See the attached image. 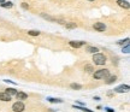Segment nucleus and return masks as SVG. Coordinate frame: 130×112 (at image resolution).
I'll list each match as a JSON object with an SVG mask.
<instances>
[{"label": "nucleus", "instance_id": "nucleus-1", "mask_svg": "<svg viewBox=\"0 0 130 112\" xmlns=\"http://www.w3.org/2000/svg\"><path fill=\"white\" fill-rule=\"evenodd\" d=\"M93 77L95 80H107L110 77V71L107 69H100V70L93 72Z\"/></svg>", "mask_w": 130, "mask_h": 112}, {"label": "nucleus", "instance_id": "nucleus-2", "mask_svg": "<svg viewBox=\"0 0 130 112\" xmlns=\"http://www.w3.org/2000/svg\"><path fill=\"white\" fill-rule=\"evenodd\" d=\"M106 60H107V58L103 53H95L93 56V62L95 63V65H104L106 63Z\"/></svg>", "mask_w": 130, "mask_h": 112}, {"label": "nucleus", "instance_id": "nucleus-3", "mask_svg": "<svg viewBox=\"0 0 130 112\" xmlns=\"http://www.w3.org/2000/svg\"><path fill=\"white\" fill-rule=\"evenodd\" d=\"M25 110V105L22 101H17L12 105V111L13 112H23Z\"/></svg>", "mask_w": 130, "mask_h": 112}, {"label": "nucleus", "instance_id": "nucleus-4", "mask_svg": "<svg viewBox=\"0 0 130 112\" xmlns=\"http://www.w3.org/2000/svg\"><path fill=\"white\" fill-rule=\"evenodd\" d=\"M113 91L117 92V93H128V92L130 91V87L128 86V84H122V86H118V87H116Z\"/></svg>", "mask_w": 130, "mask_h": 112}, {"label": "nucleus", "instance_id": "nucleus-5", "mask_svg": "<svg viewBox=\"0 0 130 112\" xmlns=\"http://www.w3.org/2000/svg\"><path fill=\"white\" fill-rule=\"evenodd\" d=\"M93 28L95 29V30H98V31H105L106 30V24L101 23V22H98V23L93 24Z\"/></svg>", "mask_w": 130, "mask_h": 112}, {"label": "nucleus", "instance_id": "nucleus-6", "mask_svg": "<svg viewBox=\"0 0 130 112\" xmlns=\"http://www.w3.org/2000/svg\"><path fill=\"white\" fill-rule=\"evenodd\" d=\"M87 42L86 41H70L69 42V45L71 46V47H74V48H81L82 46H84Z\"/></svg>", "mask_w": 130, "mask_h": 112}, {"label": "nucleus", "instance_id": "nucleus-7", "mask_svg": "<svg viewBox=\"0 0 130 112\" xmlns=\"http://www.w3.org/2000/svg\"><path fill=\"white\" fill-rule=\"evenodd\" d=\"M117 5L125 8V10H129L130 8V2L128 0H117Z\"/></svg>", "mask_w": 130, "mask_h": 112}, {"label": "nucleus", "instance_id": "nucleus-8", "mask_svg": "<svg viewBox=\"0 0 130 112\" xmlns=\"http://www.w3.org/2000/svg\"><path fill=\"white\" fill-rule=\"evenodd\" d=\"M0 101L8 103V101H11V97L8 94H6L5 92H0Z\"/></svg>", "mask_w": 130, "mask_h": 112}, {"label": "nucleus", "instance_id": "nucleus-9", "mask_svg": "<svg viewBox=\"0 0 130 112\" xmlns=\"http://www.w3.org/2000/svg\"><path fill=\"white\" fill-rule=\"evenodd\" d=\"M43 19H46V21H49V22H58V18H55V17H52V16H49V14H46V13H40Z\"/></svg>", "mask_w": 130, "mask_h": 112}, {"label": "nucleus", "instance_id": "nucleus-10", "mask_svg": "<svg viewBox=\"0 0 130 112\" xmlns=\"http://www.w3.org/2000/svg\"><path fill=\"white\" fill-rule=\"evenodd\" d=\"M16 98L18 100H25V99H28V94H25L24 92H17Z\"/></svg>", "mask_w": 130, "mask_h": 112}, {"label": "nucleus", "instance_id": "nucleus-11", "mask_svg": "<svg viewBox=\"0 0 130 112\" xmlns=\"http://www.w3.org/2000/svg\"><path fill=\"white\" fill-rule=\"evenodd\" d=\"M86 51H87V52H89V53H93V54H95V53H98V52H99V48H98V47H94V46H88V47L86 48Z\"/></svg>", "mask_w": 130, "mask_h": 112}, {"label": "nucleus", "instance_id": "nucleus-12", "mask_svg": "<svg viewBox=\"0 0 130 112\" xmlns=\"http://www.w3.org/2000/svg\"><path fill=\"white\" fill-rule=\"evenodd\" d=\"M47 101H49V103H52V104H62V103H63V100H62V99L49 98V97L47 98Z\"/></svg>", "mask_w": 130, "mask_h": 112}, {"label": "nucleus", "instance_id": "nucleus-13", "mask_svg": "<svg viewBox=\"0 0 130 112\" xmlns=\"http://www.w3.org/2000/svg\"><path fill=\"white\" fill-rule=\"evenodd\" d=\"M64 25H65V28H66V29H75V28H77V24H76V23H74V22L65 23Z\"/></svg>", "mask_w": 130, "mask_h": 112}, {"label": "nucleus", "instance_id": "nucleus-14", "mask_svg": "<svg viewBox=\"0 0 130 112\" xmlns=\"http://www.w3.org/2000/svg\"><path fill=\"white\" fill-rule=\"evenodd\" d=\"M5 91H6L5 93L8 94L10 97H12V95H16V94H17V91H16L14 88H7V89H5Z\"/></svg>", "mask_w": 130, "mask_h": 112}, {"label": "nucleus", "instance_id": "nucleus-15", "mask_svg": "<svg viewBox=\"0 0 130 112\" xmlns=\"http://www.w3.org/2000/svg\"><path fill=\"white\" fill-rule=\"evenodd\" d=\"M12 6H13V2H11V1H5L4 4H1V7H4V8H11Z\"/></svg>", "mask_w": 130, "mask_h": 112}, {"label": "nucleus", "instance_id": "nucleus-16", "mask_svg": "<svg viewBox=\"0 0 130 112\" xmlns=\"http://www.w3.org/2000/svg\"><path fill=\"white\" fill-rule=\"evenodd\" d=\"M41 34L39 30H28V35H30V36H39Z\"/></svg>", "mask_w": 130, "mask_h": 112}, {"label": "nucleus", "instance_id": "nucleus-17", "mask_svg": "<svg viewBox=\"0 0 130 112\" xmlns=\"http://www.w3.org/2000/svg\"><path fill=\"white\" fill-rule=\"evenodd\" d=\"M84 70L87 71L88 74H93V72H94V68H93L92 65H89V64H87V65L84 66Z\"/></svg>", "mask_w": 130, "mask_h": 112}, {"label": "nucleus", "instance_id": "nucleus-18", "mask_svg": "<svg viewBox=\"0 0 130 112\" xmlns=\"http://www.w3.org/2000/svg\"><path fill=\"white\" fill-rule=\"evenodd\" d=\"M116 80H117V76H110L107 80H106V83L107 84H112L113 82H116Z\"/></svg>", "mask_w": 130, "mask_h": 112}, {"label": "nucleus", "instance_id": "nucleus-19", "mask_svg": "<svg viewBox=\"0 0 130 112\" xmlns=\"http://www.w3.org/2000/svg\"><path fill=\"white\" fill-rule=\"evenodd\" d=\"M122 52H123V53H125V54H128V53H129V52H130V45H129V43H127L125 46H123Z\"/></svg>", "mask_w": 130, "mask_h": 112}, {"label": "nucleus", "instance_id": "nucleus-20", "mask_svg": "<svg viewBox=\"0 0 130 112\" xmlns=\"http://www.w3.org/2000/svg\"><path fill=\"white\" fill-rule=\"evenodd\" d=\"M70 88H71V89H77V91H78V89L82 88V86L78 84V83H71L70 84Z\"/></svg>", "mask_w": 130, "mask_h": 112}, {"label": "nucleus", "instance_id": "nucleus-21", "mask_svg": "<svg viewBox=\"0 0 130 112\" xmlns=\"http://www.w3.org/2000/svg\"><path fill=\"white\" fill-rule=\"evenodd\" d=\"M127 43H129V37H127L125 40H121V41L117 42V45H119V46H124V45H127Z\"/></svg>", "mask_w": 130, "mask_h": 112}, {"label": "nucleus", "instance_id": "nucleus-22", "mask_svg": "<svg viewBox=\"0 0 130 112\" xmlns=\"http://www.w3.org/2000/svg\"><path fill=\"white\" fill-rule=\"evenodd\" d=\"M21 6H22V8H24V10H28V8H29V5H28L27 2H22Z\"/></svg>", "mask_w": 130, "mask_h": 112}, {"label": "nucleus", "instance_id": "nucleus-23", "mask_svg": "<svg viewBox=\"0 0 130 112\" xmlns=\"http://www.w3.org/2000/svg\"><path fill=\"white\" fill-rule=\"evenodd\" d=\"M105 110H106V112H115V110L111 107H105Z\"/></svg>", "mask_w": 130, "mask_h": 112}, {"label": "nucleus", "instance_id": "nucleus-24", "mask_svg": "<svg viewBox=\"0 0 130 112\" xmlns=\"http://www.w3.org/2000/svg\"><path fill=\"white\" fill-rule=\"evenodd\" d=\"M82 111H83V112H93L92 110H89V109H87V107H84V106H83Z\"/></svg>", "mask_w": 130, "mask_h": 112}, {"label": "nucleus", "instance_id": "nucleus-25", "mask_svg": "<svg viewBox=\"0 0 130 112\" xmlns=\"http://www.w3.org/2000/svg\"><path fill=\"white\" fill-rule=\"evenodd\" d=\"M5 1H6V0H0V5H1V4H4Z\"/></svg>", "mask_w": 130, "mask_h": 112}, {"label": "nucleus", "instance_id": "nucleus-26", "mask_svg": "<svg viewBox=\"0 0 130 112\" xmlns=\"http://www.w3.org/2000/svg\"><path fill=\"white\" fill-rule=\"evenodd\" d=\"M48 112H55V111H53L52 109H49V110H48Z\"/></svg>", "mask_w": 130, "mask_h": 112}, {"label": "nucleus", "instance_id": "nucleus-27", "mask_svg": "<svg viewBox=\"0 0 130 112\" xmlns=\"http://www.w3.org/2000/svg\"><path fill=\"white\" fill-rule=\"evenodd\" d=\"M88 1H95V0H88Z\"/></svg>", "mask_w": 130, "mask_h": 112}]
</instances>
